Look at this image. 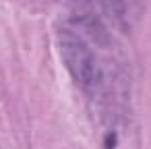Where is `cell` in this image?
<instances>
[{"instance_id": "1", "label": "cell", "mask_w": 151, "mask_h": 149, "mask_svg": "<svg viewBox=\"0 0 151 149\" xmlns=\"http://www.w3.org/2000/svg\"><path fill=\"white\" fill-rule=\"evenodd\" d=\"M60 50L66 68L75 77V81L83 87H93L99 81V71H97V58L93 50L73 31H64L60 40Z\"/></svg>"}, {"instance_id": "2", "label": "cell", "mask_w": 151, "mask_h": 149, "mask_svg": "<svg viewBox=\"0 0 151 149\" xmlns=\"http://www.w3.org/2000/svg\"><path fill=\"white\" fill-rule=\"evenodd\" d=\"M99 2L118 21H124L126 15L130 13V6H132V0H99Z\"/></svg>"}]
</instances>
